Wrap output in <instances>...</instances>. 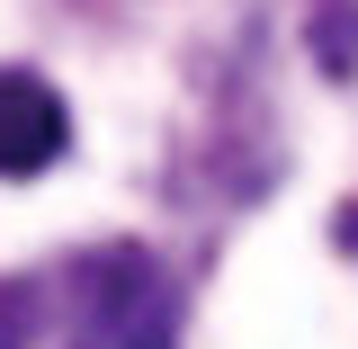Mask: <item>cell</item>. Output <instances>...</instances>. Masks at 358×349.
Returning <instances> with one entry per match:
<instances>
[{
    "instance_id": "1",
    "label": "cell",
    "mask_w": 358,
    "mask_h": 349,
    "mask_svg": "<svg viewBox=\"0 0 358 349\" xmlns=\"http://www.w3.org/2000/svg\"><path fill=\"white\" fill-rule=\"evenodd\" d=\"M63 349H179V287L134 242L81 251L63 278Z\"/></svg>"
},
{
    "instance_id": "2",
    "label": "cell",
    "mask_w": 358,
    "mask_h": 349,
    "mask_svg": "<svg viewBox=\"0 0 358 349\" xmlns=\"http://www.w3.org/2000/svg\"><path fill=\"white\" fill-rule=\"evenodd\" d=\"M72 152V108L36 72H0V179H36Z\"/></svg>"
},
{
    "instance_id": "3",
    "label": "cell",
    "mask_w": 358,
    "mask_h": 349,
    "mask_svg": "<svg viewBox=\"0 0 358 349\" xmlns=\"http://www.w3.org/2000/svg\"><path fill=\"white\" fill-rule=\"evenodd\" d=\"M305 36L322 72H358V0H305Z\"/></svg>"
},
{
    "instance_id": "4",
    "label": "cell",
    "mask_w": 358,
    "mask_h": 349,
    "mask_svg": "<svg viewBox=\"0 0 358 349\" xmlns=\"http://www.w3.org/2000/svg\"><path fill=\"white\" fill-rule=\"evenodd\" d=\"M27 332H36V296L27 287H0V349H27Z\"/></svg>"
}]
</instances>
